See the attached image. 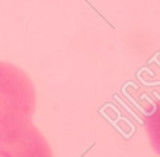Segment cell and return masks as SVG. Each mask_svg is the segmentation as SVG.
<instances>
[{"mask_svg":"<svg viewBox=\"0 0 160 157\" xmlns=\"http://www.w3.org/2000/svg\"><path fill=\"white\" fill-rule=\"evenodd\" d=\"M37 93L30 76L0 61V143L20 136L34 125Z\"/></svg>","mask_w":160,"mask_h":157,"instance_id":"1","label":"cell"},{"mask_svg":"<svg viewBox=\"0 0 160 157\" xmlns=\"http://www.w3.org/2000/svg\"><path fill=\"white\" fill-rule=\"evenodd\" d=\"M142 124L150 147L160 157V100L145 111Z\"/></svg>","mask_w":160,"mask_h":157,"instance_id":"3","label":"cell"},{"mask_svg":"<svg viewBox=\"0 0 160 157\" xmlns=\"http://www.w3.org/2000/svg\"><path fill=\"white\" fill-rule=\"evenodd\" d=\"M0 157H53V153L44 133L32 125L20 136L0 143Z\"/></svg>","mask_w":160,"mask_h":157,"instance_id":"2","label":"cell"}]
</instances>
